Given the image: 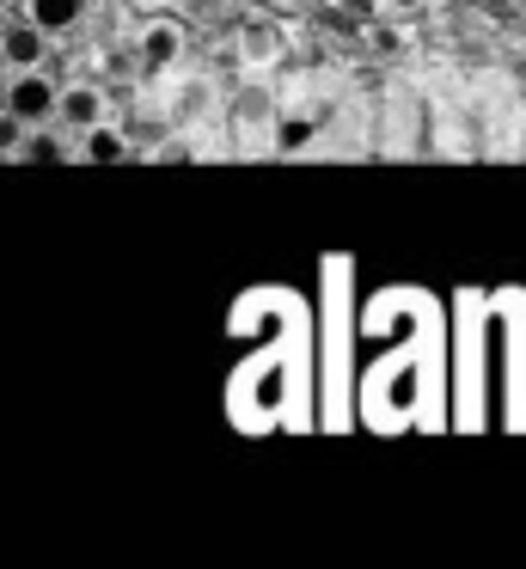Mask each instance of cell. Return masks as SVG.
Segmentation results:
<instances>
[{"label":"cell","instance_id":"5","mask_svg":"<svg viewBox=\"0 0 526 569\" xmlns=\"http://www.w3.org/2000/svg\"><path fill=\"white\" fill-rule=\"evenodd\" d=\"M232 117H239V129H264L269 117H276V99H269L264 87H245L239 99H232Z\"/></svg>","mask_w":526,"mask_h":569},{"label":"cell","instance_id":"7","mask_svg":"<svg viewBox=\"0 0 526 569\" xmlns=\"http://www.w3.org/2000/svg\"><path fill=\"white\" fill-rule=\"evenodd\" d=\"M122 153H129V141H122V136H110L105 123H98V129H86V160H122Z\"/></svg>","mask_w":526,"mask_h":569},{"label":"cell","instance_id":"6","mask_svg":"<svg viewBox=\"0 0 526 569\" xmlns=\"http://www.w3.org/2000/svg\"><path fill=\"white\" fill-rule=\"evenodd\" d=\"M80 7L86 0H31V19L43 31H68V26H80Z\"/></svg>","mask_w":526,"mask_h":569},{"label":"cell","instance_id":"9","mask_svg":"<svg viewBox=\"0 0 526 569\" xmlns=\"http://www.w3.org/2000/svg\"><path fill=\"white\" fill-rule=\"evenodd\" d=\"M171 50H178V38H171V31L159 26L153 38H147V62H153V68H159V62H171Z\"/></svg>","mask_w":526,"mask_h":569},{"label":"cell","instance_id":"1","mask_svg":"<svg viewBox=\"0 0 526 569\" xmlns=\"http://www.w3.org/2000/svg\"><path fill=\"white\" fill-rule=\"evenodd\" d=\"M61 111V92L49 80H37V68L7 80V129H24V123H43V117Z\"/></svg>","mask_w":526,"mask_h":569},{"label":"cell","instance_id":"10","mask_svg":"<svg viewBox=\"0 0 526 569\" xmlns=\"http://www.w3.org/2000/svg\"><path fill=\"white\" fill-rule=\"evenodd\" d=\"M202 104H208V87H190V92L178 99V123H190V117L202 111Z\"/></svg>","mask_w":526,"mask_h":569},{"label":"cell","instance_id":"4","mask_svg":"<svg viewBox=\"0 0 526 569\" xmlns=\"http://www.w3.org/2000/svg\"><path fill=\"white\" fill-rule=\"evenodd\" d=\"M239 56H245L251 68L276 62V56H281V31H276V26H245V31H239Z\"/></svg>","mask_w":526,"mask_h":569},{"label":"cell","instance_id":"12","mask_svg":"<svg viewBox=\"0 0 526 569\" xmlns=\"http://www.w3.org/2000/svg\"><path fill=\"white\" fill-rule=\"evenodd\" d=\"M349 13H379V0H349Z\"/></svg>","mask_w":526,"mask_h":569},{"label":"cell","instance_id":"8","mask_svg":"<svg viewBox=\"0 0 526 569\" xmlns=\"http://www.w3.org/2000/svg\"><path fill=\"white\" fill-rule=\"evenodd\" d=\"M306 141H312V123H306V117H288V123H281V136H276V153H300Z\"/></svg>","mask_w":526,"mask_h":569},{"label":"cell","instance_id":"11","mask_svg":"<svg viewBox=\"0 0 526 569\" xmlns=\"http://www.w3.org/2000/svg\"><path fill=\"white\" fill-rule=\"evenodd\" d=\"M24 153H31V160H68V148H61V141H49V136H37Z\"/></svg>","mask_w":526,"mask_h":569},{"label":"cell","instance_id":"2","mask_svg":"<svg viewBox=\"0 0 526 569\" xmlns=\"http://www.w3.org/2000/svg\"><path fill=\"white\" fill-rule=\"evenodd\" d=\"M37 62H43V26L37 19H7V68L24 74Z\"/></svg>","mask_w":526,"mask_h":569},{"label":"cell","instance_id":"3","mask_svg":"<svg viewBox=\"0 0 526 569\" xmlns=\"http://www.w3.org/2000/svg\"><path fill=\"white\" fill-rule=\"evenodd\" d=\"M56 117L73 129V136H86V129L105 123V99H98L92 87H68V92H61V111H56Z\"/></svg>","mask_w":526,"mask_h":569}]
</instances>
